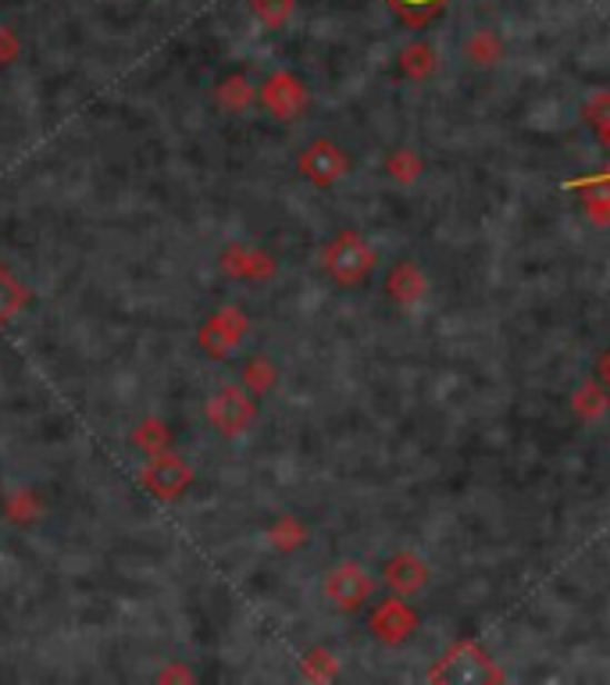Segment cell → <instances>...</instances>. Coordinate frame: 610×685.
<instances>
[{"label": "cell", "mask_w": 610, "mask_h": 685, "mask_svg": "<svg viewBox=\"0 0 610 685\" xmlns=\"http://www.w3.org/2000/svg\"><path fill=\"white\" fill-rule=\"evenodd\" d=\"M429 682H443V685H493L507 682L503 667L486 654L482 643L474 639H457L443 657L436 661L429 672Z\"/></svg>", "instance_id": "cell-1"}, {"label": "cell", "mask_w": 610, "mask_h": 685, "mask_svg": "<svg viewBox=\"0 0 610 685\" xmlns=\"http://www.w3.org/2000/svg\"><path fill=\"white\" fill-rule=\"evenodd\" d=\"M379 265L376 247L368 244L361 232H336L326 247H321V268L336 286H361Z\"/></svg>", "instance_id": "cell-2"}, {"label": "cell", "mask_w": 610, "mask_h": 685, "mask_svg": "<svg viewBox=\"0 0 610 685\" xmlns=\"http://www.w3.org/2000/svg\"><path fill=\"white\" fill-rule=\"evenodd\" d=\"M203 418H208V425L214 428L218 436L226 439H236L253 428V421H258V397L240 383V386H222L214 389L208 404H203Z\"/></svg>", "instance_id": "cell-3"}, {"label": "cell", "mask_w": 610, "mask_h": 685, "mask_svg": "<svg viewBox=\"0 0 610 685\" xmlns=\"http://www.w3.org/2000/svg\"><path fill=\"white\" fill-rule=\"evenodd\" d=\"M193 483H197V471L190 468V460H186L182 454H176V450L147 457V465L140 468V486L161 504L182 500Z\"/></svg>", "instance_id": "cell-4"}, {"label": "cell", "mask_w": 610, "mask_h": 685, "mask_svg": "<svg viewBox=\"0 0 610 685\" xmlns=\"http://www.w3.org/2000/svg\"><path fill=\"white\" fill-rule=\"evenodd\" d=\"M321 596H326V604L332 610L353 614L376 596V578L358 560H339L336 568H329L326 582H321Z\"/></svg>", "instance_id": "cell-5"}, {"label": "cell", "mask_w": 610, "mask_h": 685, "mask_svg": "<svg viewBox=\"0 0 610 685\" xmlns=\"http://www.w3.org/2000/svg\"><path fill=\"white\" fill-rule=\"evenodd\" d=\"M258 105L276 118V122H297V118L308 111L311 105V90L297 72H271L258 86Z\"/></svg>", "instance_id": "cell-6"}, {"label": "cell", "mask_w": 610, "mask_h": 685, "mask_svg": "<svg viewBox=\"0 0 610 685\" xmlns=\"http://www.w3.org/2000/svg\"><path fill=\"white\" fill-rule=\"evenodd\" d=\"M247 332H250L247 311L236 304H226L197 329V347L208 357H214V361H226V357L247 339Z\"/></svg>", "instance_id": "cell-7"}, {"label": "cell", "mask_w": 610, "mask_h": 685, "mask_svg": "<svg viewBox=\"0 0 610 685\" xmlns=\"http://www.w3.org/2000/svg\"><path fill=\"white\" fill-rule=\"evenodd\" d=\"M297 168H300V176L308 179L311 186H318V190H332L336 182L347 179L350 158L343 153V147L321 136V140H311L308 147L297 153Z\"/></svg>", "instance_id": "cell-8"}, {"label": "cell", "mask_w": 610, "mask_h": 685, "mask_svg": "<svg viewBox=\"0 0 610 685\" xmlns=\"http://www.w3.org/2000/svg\"><path fill=\"white\" fill-rule=\"evenodd\" d=\"M418 625H421L418 610L411 604H403V596H386L368 614V632L382 646H403L418 632Z\"/></svg>", "instance_id": "cell-9"}, {"label": "cell", "mask_w": 610, "mask_h": 685, "mask_svg": "<svg viewBox=\"0 0 610 685\" xmlns=\"http://www.w3.org/2000/svg\"><path fill=\"white\" fill-rule=\"evenodd\" d=\"M218 268H222V276H229L236 282H264L279 271L276 257H271L268 250L247 247V244H229L222 254H218Z\"/></svg>", "instance_id": "cell-10"}, {"label": "cell", "mask_w": 610, "mask_h": 685, "mask_svg": "<svg viewBox=\"0 0 610 685\" xmlns=\"http://www.w3.org/2000/svg\"><path fill=\"white\" fill-rule=\"evenodd\" d=\"M382 578H386V586L393 589L397 596H418L421 589L429 586L432 572H429V564L421 560L414 550H400V554H393V557L386 560Z\"/></svg>", "instance_id": "cell-11"}, {"label": "cell", "mask_w": 610, "mask_h": 685, "mask_svg": "<svg viewBox=\"0 0 610 685\" xmlns=\"http://www.w3.org/2000/svg\"><path fill=\"white\" fill-rule=\"evenodd\" d=\"M429 294V279H426V271H421L418 261H400L389 268V276H386V297L400 304V307H414L421 304Z\"/></svg>", "instance_id": "cell-12"}, {"label": "cell", "mask_w": 610, "mask_h": 685, "mask_svg": "<svg viewBox=\"0 0 610 685\" xmlns=\"http://www.w3.org/2000/svg\"><path fill=\"white\" fill-rule=\"evenodd\" d=\"M0 514L11 522V525H37L43 514H47V500H43V493L40 489H32V486H11L4 496H0Z\"/></svg>", "instance_id": "cell-13"}, {"label": "cell", "mask_w": 610, "mask_h": 685, "mask_svg": "<svg viewBox=\"0 0 610 685\" xmlns=\"http://www.w3.org/2000/svg\"><path fill=\"white\" fill-rule=\"evenodd\" d=\"M129 443H132V450H140L143 457H158L164 450H172L176 433H172V425H168L164 418L147 415V418H140V421L132 425Z\"/></svg>", "instance_id": "cell-14"}, {"label": "cell", "mask_w": 610, "mask_h": 685, "mask_svg": "<svg viewBox=\"0 0 610 685\" xmlns=\"http://www.w3.org/2000/svg\"><path fill=\"white\" fill-rule=\"evenodd\" d=\"M214 100H218V108L222 111L243 115V111H250L253 105H258V86L250 82L247 72H232L214 86Z\"/></svg>", "instance_id": "cell-15"}, {"label": "cell", "mask_w": 610, "mask_h": 685, "mask_svg": "<svg viewBox=\"0 0 610 685\" xmlns=\"http://www.w3.org/2000/svg\"><path fill=\"white\" fill-rule=\"evenodd\" d=\"M32 294H29V286L14 276L11 265L0 261V325H8L19 318L26 307H29Z\"/></svg>", "instance_id": "cell-16"}, {"label": "cell", "mask_w": 610, "mask_h": 685, "mask_svg": "<svg viewBox=\"0 0 610 685\" xmlns=\"http://www.w3.org/2000/svg\"><path fill=\"white\" fill-rule=\"evenodd\" d=\"M436 68H439V54H436V47L426 43V40H411L403 50H400V72L407 79H414V82H426L436 76Z\"/></svg>", "instance_id": "cell-17"}, {"label": "cell", "mask_w": 610, "mask_h": 685, "mask_svg": "<svg viewBox=\"0 0 610 685\" xmlns=\"http://www.w3.org/2000/svg\"><path fill=\"white\" fill-rule=\"evenodd\" d=\"M308 525H303L300 518H293V514H279L276 522L268 525V533H264V539H268V546L271 550H279V554H293V550H300L303 543H308Z\"/></svg>", "instance_id": "cell-18"}, {"label": "cell", "mask_w": 610, "mask_h": 685, "mask_svg": "<svg viewBox=\"0 0 610 685\" xmlns=\"http://www.w3.org/2000/svg\"><path fill=\"white\" fill-rule=\"evenodd\" d=\"M607 407H610V389H603L597 379L582 383L579 389L571 393V410H574V418H582V421L603 418Z\"/></svg>", "instance_id": "cell-19"}, {"label": "cell", "mask_w": 610, "mask_h": 685, "mask_svg": "<svg viewBox=\"0 0 610 685\" xmlns=\"http://www.w3.org/2000/svg\"><path fill=\"white\" fill-rule=\"evenodd\" d=\"M382 4L393 11L403 26L421 29V26H429L436 14L450 4V0H382Z\"/></svg>", "instance_id": "cell-20"}, {"label": "cell", "mask_w": 610, "mask_h": 685, "mask_svg": "<svg viewBox=\"0 0 610 685\" xmlns=\"http://www.w3.org/2000/svg\"><path fill=\"white\" fill-rule=\"evenodd\" d=\"M582 122L592 129V136L600 140V147L610 153V90H597L582 105Z\"/></svg>", "instance_id": "cell-21"}, {"label": "cell", "mask_w": 610, "mask_h": 685, "mask_svg": "<svg viewBox=\"0 0 610 685\" xmlns=\"http://www.w3.org/2000/svg\"><path fill=\"white\" fill-rule=\"evenodd\" d=\"M464 58L474 64V68H493L500 64L503 58V43L493 29H479V32H471L468 43H464Z\"/></svg>", "instance_id": "cell-22"}, {"label": "cell", "mask_w": 610, "mask_h": 685, "mask_svg": "<svg viewBox=\"0 0 610 685\" xmlns=\"http://www.w3.org/2000/svg\"><path fill=\"white\" fill-rule=\"evenodd\" d=\"M250 393H253V397H264V393H271V389H276V383H279V368L276 365H271L268 361V357L264 354H253L250 357V361L243 365V379H240Z\"/></svg>", "instance_id": "cell-23"}, {"label": "cell", "mask_w": 610, "mask_h": 685, "mask_svg": "<svg viewBox=\"0 0 610 685\" xmlns=\"http://www.w3.org/2000/svg\"><path fill=\"white\" fill-rule=\"evenodd\" d=\"M421 171H426V165H421V158L411 147H397L386 153V176H393V182L411 186L421 179Z\"/></svg>", "instance_id": "cell-24"}, {"label": "cell", "mask_w": 610, "mask_h": 685, "mask_svg": "<svg viewBox=\"0 0 610 685\" xmlns=\"http://www.w3.org/2000/svg\"><path fill=\"white\" fill-rule=\"evenodd\" d=\"M300 672L308 682H336L339 678V657L326 646H311L300 661Z\"/></svg>", "instance_id": "cell-25"}, {"label": "cell", "mask_w": 610, "mask_h": 685, "mask_svg": "<svg viewBox=\"0 0 610 685\" xmlns=\"http://www.w3.org/2000/svg\"><path fill=\"white\" fill-rule=\"evenodd\" d=\"M297 11V0H250V14L264 29H286Z\"/></svg>", "instance_id": "cell-26"}, {"label": "cell", "mask_w": 610, "mask_h": 685, "mask_svg": "<svg viewBox=\"0 0 610 685\" xmlns=\"http://www.w3.org/2000/svg\"><path fill=\"white\" fill-rule=\"evenodd\" d=\"M582 211L597 221V226H610V186L582 190Z\"/></svg>", "instance_id": "cell-27"}, {"label": "cell", "mask_w": 610, "mask_h": 685, "mask_svg": "<svg viewBox=\"0 0 610 685\" xmlns=\"http://www.w3.org/2000/svg\"><path fill=\"white\" fill-rule=\"evenodd\" d=\"M22 54V40L14 37V29L0 26V64H14Z\"/></svg>", "instance_id": "cell-28"}, {"label": "cell", "mask_w": 610, "mask_h": 685, "mask_svg": "<svg viewBox=\"0 0 610 685\" xmlns=\"http://www.w3.org/2000/svg\"><path fill=\"white\" fill-rule=\"evenodd\" d=\"M564 186H568V190H574V193H582V190H597V186H610V165H607V168H600V171H592V176L568 179Z\"/></svg>", "instance_id": "cell-29"}, {"label": "cell", "mask_w": 610, "mask_h": 685, "mask_svg": "<svg viewBox=\"0 0 610 685\" xmlns=\"http://www.w3.org/2000/svg\"><path fill=\"white\" fill-rule=\"evenodd\" d=\"M592 379H597L603 389H610V347L597 357V368H592Z\"/></svg>", "instance_id": "cell-30"}, {"label": "cell", "mask_w": 610, "mask_h": 685, "mask_svg": "<svg viewBox=\"0 0 610 685\" xmlns=\"http://www.w3.org/2000/svg\"><path fill=\"white\" fill-rule=\"evenodd\" d=\"M197 675L193 672H186V667H179V664H168L164 672H158V682H193Z\"/></svg>", "instance_id": "cell-31"}]
</instances>
